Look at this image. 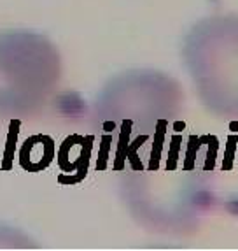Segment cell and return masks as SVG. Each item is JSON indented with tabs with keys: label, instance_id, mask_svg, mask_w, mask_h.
<instances>
[{
	"label": "cell",
	"instance_id": "7a4b0ae2",
	"mask_svg": "<svg viewBox=\"0 0 238 251\" xmlns=\"http://www.w3.org/2000/svg\"><path fill=\"white\" fill-rule=\"evenodd\" d=\"M182 105L180 84L156 71H130L105 84L96 99V126L119 150L167 130Z\"/></svg>",
	"mask_w": 238,
	"mask_h": 251
},
{
	"label": "cell",
	"instance_id": "5b68a950",
	"mask_svg": "<svg viewBox=\"0 0 238 251\" xmlns=\"http://www.w3.org/2000/svg\"><path fill=\"white\" fill-rule=\"evenodd\" d=\"M0 246L26 248V246H30V239L21 234V232L9 230V228H0Z\"/></svg>",
	"mask_w": 238,
	"mask_h": 251
},
{
	"label": "cell",
	"instance_id": "6da1fadb",
	"mask_svg": "<svg viewBox=\"0 0 238 251\" xmlns=\"http://www.w3.org/2000/svg\"><path fill=\"white\" fill-rule=\"evenodd\" d=\"M163 134L165 130L128 150L126 158L131 171L126 172L123 190L126 204L138 222L152 230L179 234L188 232L196 218L182 202V193L198 209L205 211L198 195L184 190L182 183L207 188L203 174L210 171L212 162L203 158L207 148L203 139L184 141L180 135H173L165 141Z\"/></svg>",
	"mask_w": 238,
	"mask_h": 251
},
{
	"label": "cell",
	"instance_id": "3957f363",
	"mask_svg": "<svg viewBox=\"0 0 238 251\" xmlns=\"http://www.w3.org/2000/svg\"><path fill=\"white\" fill-rule=\"evenodd\" d=\"M184 65L201 104L228 120H238V16L198 21L182 44Z\"/></svg>",
	"mask_w": 238,
	"mask_h": 251
},
{
	"label": "cell",
	"instance_id": "277c9868",
	"mask_svg": "<svg viewBox=\"0 0 238 251\" xmlns=\"http://www.w3.org/2000/svg\"><path fill=\"white\" fill-rule=\"evenodd\" d=\"M62 77V58L46 35L0 32V118H25L44 107Z\"/></svg>",
	"mask_w": 238,
	"mask_h": 251
}]
</instances>
